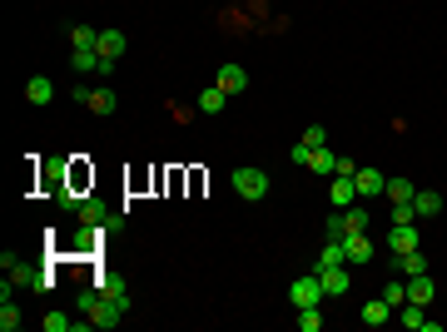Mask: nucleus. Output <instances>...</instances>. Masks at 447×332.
Segmentation results:
<instances>
[{
    "mask_svg": "<svg viewBox=\"0 0 447 332\" xmlns=\"http://www.w3.org/2000/svg\"><path fill=\"white\" fill-rule=\"evenodd\" d=\"M233 194L248 199V204L268 199V174H263V169H233Z\"/></svg>",
    "mask_w": 447,
    "mask_h": 332,
    "instance_id": "1",
    "label": "nucleus"
},
{
    "mask_svg": "<svg viewBox=\"0 0 447 332\" xmlns=\"http://www.w3.org/2000/svg\"><path fill=\"white\" fill-rule=\"evenodd\" d=\"M288 303H293V308H313V303H323V278L313 273V278L288 283Z\"/></svg>",
    "mask_w": 447,
    "mask_h": 332,
    "instance_id": "2",
    "label": "nucleus"
},
{
    "mask_svg": "<svg viewBox=\"0 0 447 332\" xmlns=\"http://www.w3.org/2000/svg\"><path fill=\"white\" fill-rule=\"evenodd\" d=\"M343 248H348V268H363V263H373V238H368V228H358V233H343Z\"/></svg>",
    "mask_w": 447,
    "mask_h": 332,
    "instance_id": "3",
    "label": "nucleus"
},
{
    "mask_svg": "<svg viewBox=\"0 0 447 332\" xmlns=\"http://www.w3.org/2000/svg\"><path fill=\"white\" fill-rule=\"evenodd\" d=\"M353 189H358V199H383L388 174H383V169H358V174H353Z\"/></svg>",
    "mask_w": 447,
    "mask_h": 332,
    "instance_id": "4",
    "label": "nucleus"
},
{
    "mask_svg": "<svg viewBox=\"0 0 447 332\" xmlns=\"http://www.w3.org/2000/svg\"><path fill=\"white\" fill-rule=\"evenodd\" d=\"M318 278H323V298H343L353 288V268L348 263L343 268H318Z\"/></svg>",
    "mask_w": 447,
    "mask_h": 332,
    "instance_id": "5",
    "label": "nucleus"
},
{
    "mask_svg": "<svg viewBox=\"0 0 447 332\" xmlns=\"http://www.w3.org/2000/svg\"><path fill=\"white\" fill-rule=\"evenodd\" d=\"M353 204H358L353 174H333V189H328V209H353Z\"/></svg>",
    "mask_w": 447,
    "mask_h": 332,
    "instance_id": "6",
    "label": "nucleus"
},
{
    "mask_svg": "<svg viewBox=\"0 0 447 332\" xmlns=\"http://www.w3.org/2000/svg\"><path fill=\"white\" fill-rule=\"evenodd\" d=\"M75 214H80V228H110V223H114V214L100 204V199H85Z\"/></svg>",
    "mask_w": 447,
    "mask_h": 332,
    "instance_id": "7",
    "label": "nucleus"
},
{
    "mask_svg": "<svg viewBox=\"0 0 447 332\" xmlns=\"http://www.w3.org/2000/svg\"><path fill=\"white\" fill-rule=\"evenodd\" d=\"M418 243H423V238H418L413 223H393V228H388V248H393V253H413Z\"/></svg>",
    "mask_w": 447,
    "mask_h": 332,
    "instance_id": "8",
    "label": "nucleus"
},
{
    "mask_svg": "<svg viewBox=\"0 0 447 332\" xmlns=\"http://www.w3.org/2000/svg\"><path fill=\"white\" fill-rule=\"evenodd\" d=\"M393 273L398 278H418V273H428V258L413 248V253H393Z\"/></svg>",
    "mask_w": 447,
    "mask_h": 332,
    "instance_id": "9",
    "label": "nucleus"
},
{
    "mask_svg": "<svg viewBox=\"0 0 447 332\" xmlns=\"http://www.w3.org/2000/svg\"><path fill=\"white\" fill-rule=\"evenodd\" d=\"M393 313H398V308H393L388 298H373V303H363V313H358V318H363L368 328H383V323H393Z\"/></svg>",
    "mask_w": 447,
    "mask_h": 332,
    "instance_id": "10",
    "label": "nucleus"
},
{
    "mask_svg": "<svg viewBox=\"0 0 447 332\" xmlns=\"http://www.w3.org/2000/svg\"><path fill=\"white\" fill-rule=\"evenodd\" d=\"M214 85H219L224 95H238V90H248V70H243V65H224Z\"/></svg>",
    "mask_w": 447,
    "mask_h": 332,
    "instance_id": "11",
    "label": "nucleus"
},
{
    "mask_svg": "<svg viewBox=\"0 0 447 332\" xmlns=\"http://www.w3.org/2000/svg\"><path fill=\"white\" fill-rule=\"evenodd\" d=\"M403 283H408V303H423V308H428V303H433V293H438V283H433L428 273H418V278H403Z\"/></svg>",
    "mask_w": 447,
    "mask_h": 332,
    "instance_id": "12",
    "label": "nucleus"
},
{
    "mask_svg": "<svg viewBox=\"0 0 447 332\" xmlns=\"http://www.w3.org/2000/svg\"><path fill=\"white\" fill-rule=\"evenodd\" d=\"M25 100H30V105H50V100H55V85H50V75H35V80L25 85Z\"/></svg>",
    "mask_w": 447,
    "mask_h": 332,
    "instance_id": "13",
    "label": "nucleus"
},
{
    "mask_svg": "<svg viewBox=\"0 0 447 332\" xmlns=\"http://www.w3.org/2000/svg\"><path fill=\"white\" fill-rule=\"evenodd\" d=\"M308 169H313V174H323V179H333V174H338V154L328 149V144H323V149H313Z\"/></svg>",
    "mask_w": 447,
    "mask_h": 332,
    "instance_id": "14",
    "label": "nucleus"
},
{
    "mask_svg": "<svg viewBox=\"0 0 447 332\" xmlns=\"http://www.w3.org/2000/svg\"><path fill=\"white\" fill-rule=\"evenodd\" d=\"M124 45H129V40H124V30H100V45H95V50H100V55H110V60H119V55H124Z\"/></svg>",
    "mask_w": 447,
    "mask_h": 332,
    "instance_id": "15",
    "label": "nucleus"
},
{
    "mask_svg": "<svg viewBox=\"0 0 447 332\" xmlns=\"http://www.w3.org/2000/svg\"><path fill=\"white\" fill-rule=\"evenodd\" d=\"M413 209H418L423 219H433V214H443V194H433V189H418V194H413Z\"/></svg>",
    "mask_w": 447,
    "mask_h": 332,
    "instance_id": "16",
    "label": "nucleus"
},
{
    "mask_svg": "<svg viewBox=\"0 0 447 332\" xmlns=\"http://www.w3.org/2000/svg\"><path fill=\"white\" fill-rule=\"evenodd\" d=\"M348 263V248H343V238H328V248L318 253V268H343Z\"/></svg>",
    "mask_w": 447,
    "mask_h": 332,
    "instance_id": "17",
    "label": "nucleus"
},
{
    "mask_svg": "<svg viewBox=\"0 0 447 332\" xmlns=\"http://www.w3.org/2000/svg\"><path fill=\"white\" fill-rule=\"evenodd\" d=\"M398 323H403V328H428V308H423V303H403V308H398Z\"/></svg>",
    "mask_w": 447,
    "mask_h": 332,
    "instance_id": "18",
    "label": "nucleus"
},
{
    "mask_svg": "<svg viewBox=\"0 0 447 332\" xmlns=\"http://www.w3.org/2000/svg\"><path fill=\"white\" fill-rule=\"evenodd\" d=\"M70 70H75V75L100 70V50H75V55H70Z\"/></svg>",
    "mask_w": 447,
    "mask_h": 332,
    "instance_id": "19",
    "label": "nucleus"
},
{
    "mask_svg": "<svg viewBox=\"0 0 447 332\" xmlns=\"http://www.w3.org/2000/svg\"><path fill=\"white\" fill-rule=\"evenodd\" d=\"M90 110L95 114H114L119 110V95H114V90H90Z\"/></svg>",
    "mask_w": 447,
    "mask_h": 332,
    "instance_id": "20",
    "label": "nucleus"
},
{
    "mask_svg": "<svg viewBox=\"0 0 447 332\" xmlns=\"http://www.w3.org/2000/svg\"><path fill=\"white\" fill-rule=\"evenodd\" d=\"M70 45H75V50H95V45H100V30H90V25H75V30H70Z\"/></svg>",
    "mask_w": 447,
    "mask_h": 332,
    "instance_id": "21",
    "label": "nucleus"
},
{
    "mask_svg": "<svg viewBox=\"0 0 447 332\" xmlns=\"http://www.w3.org/2000/svg\"><path fill=\"white\" fill-rule=\"evenodd\" d=\"M413 194H418V189H413L408 179H388V189H383V199H393V204H408Z\"/></svg>",
    "mask_w": 447,
    "mask_h": 332,
    "instance_id": "22",
    "label": "nucleus"
},
{
    "mask_svg": "<svg viewBox=\"0 0 447 332\" xmlns=\"http://www.w3.org/2000/svg\"><path fill=\"white\" fill-rule=\"evenodd\" d=\"M224 105H228V95H224L219 85H209V90H204V95H199V110H204V114H219Z\"/></svg>",
    "mask_w": 447,
    "mask_h": 332,
    "instance_id": "23",
    "label": "nucleus"
},
{
    "mask_svg": "<svg viewBox=\"0 0 447 332\" xmlns=\"http://www.w3.org/2000/svg\"><path fill=\"white\" fill-rule=\"evenodd\" d=\"M298 328H303V332H318V328H323V303H313V308H298Z\"/></svg>",
    "mask_w": 447,
    "mask_h": 332,
    "instance_id": "24",
    "label": "nucleus"
},
{
    "mask_svg": "<svg viewBox=\"0 0 447 332\" xmlns=\"http://www.w3.org/2000/svg\"><path fill=\"white\" fill-rule=\"evenodd\" d=\"M80 318H70V313H50V318H40V328L45 332H75Z\"/></svg>",
    "mask_w": 447,
    "mask_h": 332,
    "instance_id": "25",
    "label": "nucleus"
},
{
    "mask_svg": "<svg viewBox=\"0 0 447 332\" xmlns=\"http://www.w3.org/2000/svg\"><path fill=\"white\" fill-rule=\"evenodd\" d=\"M378 298H388L393 308H403V303H408V283H403V278H393V283H383V293H378Z\"/></svg>",
    "mask_w": 447,
    "mask_h": 332,
    "instance_id": "26",
    "label": "nucleus"
},
{
    "mask_svg": "<svg viewBox=\"0 0 447 332\" xmlns=\"http://www.w3.org/2000/svg\"><path fill=\"white\" fill-rule=\"evenodd\" d=\"M358 228H368V209H343V233H358Z\"/></svg>",
    "mask_w": 447,
    "mask_h": 332,
    "instance_id": "27",
    "label": "nucleus"
},
{
    "mask_svg": "<svg viewBox=\"0 0 447 332\" xmlns=\"http://www.w3.org/2000/svg\"><path fill=\"white\" fill-rule=\"evenodd\" d=\"M303 144H308V149H323V144H328V129H318V124L303 129Z\"/></svg>",
    "mask_w": 447,
    "mask_h": 332,
    "instance_id": "28",
    "label": "nucleus"
},
{
    "mask_svg": "<svg viewBox=\"0 0 447 332\" xmlns=\"http://www.w3.org/2000/svg\"><path fill=\"white\" fill-rule=\"evenodd\" d=\"M15 328H20V313L5 303V308H0V332H15Z\"/></svg>",
    "mask_w": 447,
    "mask_h": 332,
    "instance_id": "29",
    "label": "nucleus"
},
{
    "mask_svg": "<svg viewBox=\"0 0 447 332\" xmlns=\"http://www.w3.org/2000/svg\"><path fill=\"white\" fill-rule=\"evenodd\" d=\"M418 219V209H413V199L408 204H393V223H413Z\"/></svg>",
    "mask_w": 447,
    "mask_h": 332,
    "instance_id": "30",
    "label": "nucleus"
},
{
    "mask_svg": "<svg viewBox=\"0 0 447 332\" xmlns=\"http://www.w3.org/2000/svg\"><path fill=\"white\" fill-rule=\"evenodd\" d=\"M288 159H293V164H308V159H313V149H308V144H303V139H298V144H293V149H288Z\"/></svg>",
    "mask_w": 447,
    "mask_h": 332,
    "instance_id": "31",
    "label": "nucleus"
},
{
    "mask_svg": "<svg viewBox=\"0 0 447 332\" xmlns=\"http://www.w3.org/2000/svg\"><path fill=\"white\" fill-rule=\"evenodd\" d=\"M328 238H343V209L328 214Z\"/></svg>",
    "mask_w": 447,
    "mask_h": 332,
    "instance_id": "32",
    "label": "nucleus"
}]
</instances>
